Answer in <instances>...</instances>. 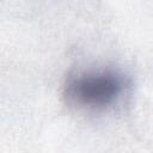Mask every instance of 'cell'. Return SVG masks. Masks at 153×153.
Masks as SVG:
<instances>
[{"label": "cell", "instance_id": "obj_1", "mask_svg": "<svg viewBox=\"0 0 153 153\" xmlns=\"http://www.w3.org/2000/svg\"><path fill=\"white\" fill-rule=\"evenodd\" d=\"M128 87L127 78L114 69L87 71L71 76L65 85L67 103L86 110H105L115 105Z\"/></svg>", "mask_w": 153, "mask_h": 153}]
</instances>
